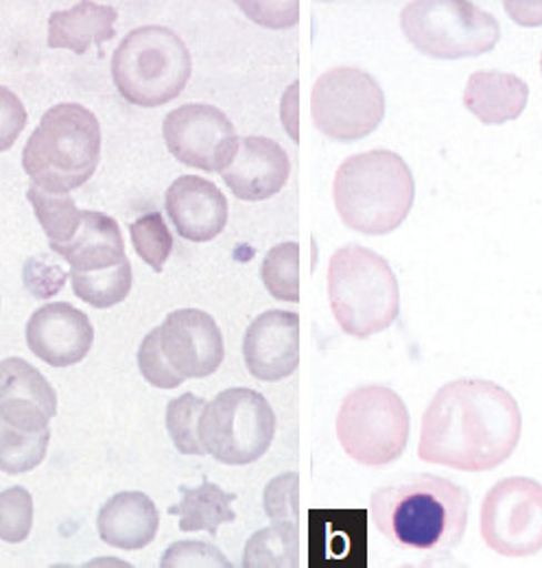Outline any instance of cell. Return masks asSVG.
<instances>
[{
	"mask_svg": "<svg viewBox=\"0 0 542 568\" xmlns=\"http://www.w3.org/2000/svg\"><path fill=\"white\" fill-rule=\"evenodd\" d=\"M27 200L33 206L42 230L47 232L49 245H64L81 227L83 211L77 209L70 195L49 193L31 184L27 191Z\"/></svg>",
	"mask_w": 542,
	"mask_h": 568,
	"instance_id": "cell-26",
	"label": "cell"
},
{
	"mask_svg": "<svg viewBox=\"0 0 542 568\" xmlns=\"http://www.w3.org/2000/svg\"><path fill=\"white\" fill-rule=\"evenodd\" d=\"M333 197L341 221L350 230L383 236L405 223L415 197V182L399 153L377 149L341 162Z\"/></svg>",
	"mask_w": 542,
	"mask_h": 568,
	"instance_id": "cell-3",
	"label": "cell"
},
{
	"mask_svg": "<svg viewBox=\"0 0 542 568\" xmlns=\"http://www.w3.org/2000/svg\"><path fill=\"white\" fill-rule=\"evenodd\" d=\"M162 568L180 567H223L230 568V560L212 545H205L200 540H187V542H175L169 547L160 560Z\"/></svg>",
	"mask_w": 542,
	"mask_h": 568,
	"instance_id": "cell-34",
	"label": "cell"
},
{
	"mask_svg": "<svg viewBox=\"0 0 542 568\" xmlns=\"http://www.w3.org/2000/svg\"><path fill=\"white\" fill-rule=\"evenodd\" d=\"M311 116L315 128L331 141H361L383 123L385 94L370 72L338 67L315 81Z\"/></svg>",
	"mask_w": 542,
	"mask_h": 568,
	"instance_id": "cell-10",
	"label": "cell"
},
{
	"mask_svg": "<svg viewBox=\"0 0 542 568\" xmlns=\"http://www.w3.org/2000/svg\"><path fill=\"white\" fill-rule=\"evenodd\" d=\"M22 398L40 405L51 418L58 414V394L53 385L36 369L29 361L20 356H9L0 361V403Z\"/></svg>",
	"mask_w": 542,
	"mask_h": 568,
	"instance_id": "cell-24",
	"label": "cell"
},
{
	"mask_svg": "<svg viewBox=\"0 0 542 568\" xmlns=\"http://www.w3.org/2000/svg\"><path fill=\"white\" fill-rule=\"evenodd\" d=\"M164 209L175 232L191 243L217 239L228 223V200L217 184L198 175L178 178L167 191Z\"/></svg>",
	"mask_w": 542,
	"mask_h": 568,
	"instance_id": "cell-18",
	"label": "cell"
},
{
	"mask_svg": "<svg viewBox=\"0 0 542 568\" xmlns=\"http://www.w3.org/2000/svg\"><path fill=\"white\" fill-rule=\"evenodd\" d=\"M51 250L67 258L70 272L79 274L112 270L128 261L119 223L110 214L94 211H83L77 234L64 245H51Z\"/></svg>",
	"mask_w": 542,
	"mask_h": 568,
	"instance_id": "cell-19",
	"label": "cell"
},
{
	"mask_svg": "<svg viewBox=\"0 0 542 568\" xmlns=\"http://www.w3.org/2000/svg\"><path fill=\"white\" fill-rule=\"evenodd\" d=\"M193 60L184 40L160 24L138 27L112 58V81L119 94L138 108H160L187 88Z\"/></svg>",
	"mask_w": 542,
	"mask_h": 568,
	"instance_id": "cell-6",
	"label": "cell"
},
{
	"mask_svg": "<svg viewBox=\"0 0 542 568\" xmlns=\"http://www.w3.org/2000/svg\"><path fill=\"white\" fill-rule=\"evenodd\" d=\"M160 516L151 498L142 493H119L101 507L97 516L99 538L114 549L140 551L158 534Z\"/></svg>",
	"mask_w": 542,
	"mask_h": 568,
	"instance_id": "cell-20",
	"label": "cell"
},
{
	"mask_svg": "<svg viewBox=\"0 0 542 568\" xmlns=\"http://www.w3.org/2000/svg\"><path fill=\"white\" fill-rule=\"evenodd\" d=\"M119 13L110 4L77 2L67 11H53L49 18V49H67L83 55L92 44L101 47L114 38Z\"/></svg>",
	"mask_w": 542,
	"mask_h": 568,
	"instance_id": "cell-22",
	"label": "cell"
},
{
	"mask_svg": "<svg viewBox=\"0 0 542 568\" xmlns=\"http://www.w3.org/2000/svg\"><path fill=\"white\" fill-rule=\"evenodd\" d=\"M27 346L31 355L53 367L81 363L92 344L94 328L90 317L68 302H49L27 322Z\"/></svg>",
	"mask_w": 542,
	"mask_h": 568,
	"instance_id": "cell-14",
	"label": "cell"
},
{
	"mask_svg": "<svg viewBox=\"0 0 542 568\" xmlns=\"http://www.w3.org/2000/svg\"><path fill=\"white\" fill-rule=\"evenodd\" d=\"M291 173L287 151L265 136L239 142L234 160L221 171L223 182L243 202H263L278 195Z\"/></svg>",
	"mask_w": 542,
	"mask_h": 568,
	"instance_id": "cell-16",
	"label": "cell"
},
{
	"mask_svg": "<svg viewBox=\"0 0 542 568\" xmlns=\"http://www.w3.org/2000/svg\"><path fill=\"white\" fill-rule=\"evenodd\" d=\"M338 439L350 459L363 466H390L403 457L409 442L405 400L390 387L352 389L338 414Z\"/></svg>",
	"mask_w": 542,
	"mask_h": 568,
	"instance_id": "cell-8",
	"label": "cell"
},
{
	"mask_svg": "<svg viewBox=\"0 0 542 568\" xmlns=\"http://www.w3.org/2000/svg\"><path fill=\"white\" fill-rule=\"evenodd\" d=\"M208 403L195 394H182L167 407V430L182 455H205L200 439V418Z\"/></svg>",
	"mask_w": 542,
	"mask_h": 568,
	"instance_id": "cell-29",
	"label": "cell"
},
{
	"mask_svg": "<svg viewBox=\"0 0 542 568\" xmlns=\"http://www.w3.org/2000/svg\"><path fill=\"white\" fill-rule=\"evenodd\" d=\"M261 278L271 297L280 302H300V245L293 241L271 247L261 267Z\"/></svg>",
	"mask_w": 542,
	"mask_h": 568,
	"instance_id": "cell-28",
	"label": "cell"
},
{
	"mask_svg": "<svg viewBox=\"0 0 542 568\" xmlns=\"http://www.w3.org/2000/svg\"><path fill=\"white\" fill-rule=\"evenodd\" d=\"M51 416L36 403L11 398L0 403V470L22 475L38 468L49 450Z\"/></svg>",
	"mask_w": 542,
	"mask_h": 568,
	"instance_id": "cell-17",
	"label": "cell"
},
{
	"mask_svg": "<svg viewBox=\"0 0 542 568\" xmlns=\"http://www.w3.org/2000/svg\"><path fill=\"white\" fill-rule=\"evenodd\" d=\"M243 358L259 381L289 378L300 365V315L280 308L259 315L245 331Z\"/></svg>",
	"mask_w": 542,
	"mask_h": 568,
	"instance_id": "cell-15",
	"label": "cell"
},
{
	"mask_svg": "<svg viewBox=\"0 0 542 568\" xmlns=\"http://www.w3.org/2000/svg\"><path fill=\"white\" fill-rule=\"evenodd\" d=\"M138 369L144 381L158 389H175L184 381L167 365L160 353V328H153L138 348Z\"/></svg>",
	"mask_w": 542,
	"mask_h": 568,
	"instance_id": "cell-33",
	"label": "cell"
},
{
	"mask_svg": "<svg viewBox=\"0 0 542 568\" xmlns=\"http://www.w3.org/2000/svg\"><path fill=\"white\" fill-rule=\"evenodd\" d=\"M243 567H300V525L273 523L257 531L245 545Z\"/></svg>",
	"mask_w": 542,
	"mask_h": 568,
	"instance_id": "cell-25",
	"label": "cell"
},
{
	"mask_svg": "<svg viewBox=\"0 0 542 568\" xmlns=\"http://www.w3.org/2000/svg\"><path fill=\"white\" fill-rule=\"evenodd\" d=\"M27 128V110L16 92L0 85V153L9 151Z\"/></svg>",
	"mask_w": 542,
	"mask_h": 568,
	"instance_id": "cell-36",
	"label": "cell"
},
{
	"mask_svg": "<svg viewBox=\"0 0 542 568\" xmlns=\"http://www.w3.org/2000/svg\"><path fill=\"white\" fill-rule=\"evenodd\" d=\"M158 328L160 353L182 381L205 378L223 363V335L205 311L178 308Z\"/></svg>",
	"mask_w": 542,
	"mask_h": 568,
	"instance_id": "cell-13",
	"label": "cell"
},
{
	"mask_svg": "<svg viewBox=\"0 0 542 568\" xmlns=\"http://www.w3.org/2000/svg\"><path fill=\"white\" fill-rule=\"evenodd\" d=\"M406 40L433 60H469L501 40L499 20L466 0L409 2L401 13Z\"/></svg>",
	"mask_w": 542,
	"mask_h": 568,
	"instance_id": "cell-7",
	"label": "cell"
},
{
	"mask_svg": "<svg viewBox=\"0 0 542 568\" xmlns=\"http://www.w3.org/2000/svg\"><path fill=\"white\" fill-rule=\"evenodd\" d=\"M273 435L275 414L265 396L254 389H223L203 407V450L225 466L254 464L270 450Z\"/></svg>",
	"mask_w": 542,
	"mask_h": 568,
	"instance_id": "cell-9",
	"label": "cell"
},
{
	"mask_svg": "<svg viewBox=\"0 0 542 568\" xmlns=\"http://www.w3.org/2000/svg\"><path fill=\"white\" fill-rule=\"evenodd\" d=\"M300 479L295 473H284L271 479L263 495V507L271 523L300 525Z\"/></svg>",
	"mask_w": 542,
	"mask_h": 568,
	"instance_id": "cell-32",
	"label": "cell"
},
{
	"mask_svg": "<svg viewBox=\"0 0 542 568\" xmlns=\"http://www.w3.org/2000/svg\"><path fill=\"white\" fill-rule=\"evenodd\" d=\"M530 88L512 72L479 71L464 90V105L483 125L514 121L528 108Z\"/></svg>",
	"mask_w": 542,
	"mask_h": 568,
	"instance_id": "cell-21",
	"label": "cell"
},
{
	"mask_svg": "<svg viewBox=\"0 0 542 568\" xmlns=\"http://www.w3.org/2000/svg\"><path fill=\"white\" fill-rule=\"evenodd\" d=\"M162 136L178 162L205 173H221L241 142L232 121L219 108L203 103H189L167 114Z\"/></svg>",
	"mask_w": 542,
	"mask_h": 568,
	"instance_id": "cell-12",
	"label": "cell"
},
{
	"mask_svg": "<svg viewBox=\"0 0 542 568\" xmlns=\"http://www.w3.org/2000/svg\"><path fill=\"white\" fill-rule=\"evenodd\" d=\"M523 433L516 398L492 381L446 383L429 403L418 457L464 473H485L505 464Z\"/></svg>",
	"mask_w": 542,
	"mask_h": 568,
	"instance_id": "cell-1",
	"label": "cell"
},
{
	"mask_svg": "<svg viewBox=\"0 0 542 568\" xmlns=\"http://www.w3.org/2000/svg\"><path fill=\"white\" fill-rule=\"evenodd\" d=\"M33 529V498L20 488H7L0 493V540L20 545L31 536Z\"/></svg>",
	"mask_w": 542,
	"mask_h": 568,
	"instance_id": "cell-31",
	"label": "cell"
},
{
	"mask_svg": "<svg viewBox=\"0 0 542 568\" xmlns=\"http://www.w3.org/2000/svg\"><path fill=\"white\" fill-rule=\"evenodd\" d=\"M180 503L169 507L171 516L180 518V531H208L212 538L219 527L234 523L232 503L237 495L221 490L217 484L203 479L198 488H180Z\"/></svg>",
	"mask_w": 542,
	"mask_h": 568,
	"instance_id": "cell-23",
	"label": "cell"
},
{
	"mask_svg": "<svg viewBox=\"0 0 542 568\" xmlns=\"http://www.w3.org/2000/svg\"><path fill=\"white\" fill-rule=\"evenodd\" d=\"M479 529L485 547L505 558L542 551V486L530 477H510L488 490Z\"/></svg>",
	"mask_w": 542,
	"mask_h": 568,
	"instance_id": "cell-11",
	"label": "cell"
},
{
	"mask_svg": "<svg viewBox=\"0 0 542 568\" xmlns=\"http://www.w3.org/2000/svg\"><path fill=\"white\" fill-rule=\"evenodd\" d=\"M68 276H70L74 295L94 308H112V306L126 302V297L132 291V283H134L130 261H126L112 270H101V272H90V274L70 272Z\"/></svg>",
	"mask_w": 542,
	"mask_h": 568,
	"instance_id": "cell-27",
	"label": "cell"
},
{
	"mask_svg": "<svg viewBox=\"0 0 542 568\" xmlns=\"http://www.w3.org/2000/svg\"><path fill=\"white\" fill-rule=\"evenodd\" d=\"M541 71H542V55H541Z\"/></svg>",
	"mask_w": 542,
	"mask_h": 568,
	"instance_id": "cell-37",
	"label": "cell"
},
{
	"mask_svg": "<svg viewBox=\"0 0 542 568\" xmlns=\"http://www.w3.org/2000/svg\"><path fill=\"white\" fill-rule=\"evenodd\" d=\"M67 274L58 263L47 261V256H36L24 265V284L36 297H51L62 291Z\"/></svg>",
	"mask_w": 542,
	"mask_h": 568,
	"instance_id": "cell-35",
	"label": "cell"
},
{
	"mask_svg": "<svg viewBox=\"0 0 542 568\" xmlns=\"http://www.w3.org/2000/svg\"><path fill=\"white\" fill-rule=\"evenodd\" d=\"M130 232H132L136 254L155 274H160L173 252V236L164 216L160 213L142 214L130 225Z\"/></svg>",
	"mask_w": 542,
	"mask_h": 568,
	"instance_id": "cell-30",
	"label": "cell"
},
{
	"mask_svg": "<svg viewBox=\"0 0 542 568\" xmlns=\"http://www.w3.org/2000/svg\"><path fill=\"white\" fill-rule=\"evenodd\" d=\"M471 495L451 479L418 475L377 488L370 498L374 527L394 547L444 556L460 547L469 525Z\"/></svg>",
	"mask_w": 542,
	"mask_h": 568,
	"instance_id": "cell-2",
	"label": "cell"
},
{
	"mask_svg": "<svg viewBox=\"0 0 542 568\" xmlns=\"http://www.w3.org/2000/svg\"><path fill=\"white\" fill-rule=\"evenodd\" d=\"M329 300L339 328L357 339L388 331L401 313V288L390 263L363 245H343L333 254Z\"/></svg>",
	"mask_w": 542,
	"mask_h": 568,
	"instance_id": "cell-5",
	"label": "cell"
},
{
	"mask_svg": "<svg viewBox=\"0 0 542 568\" xmlns=\"http://www.w3.org/2000/svg\"><path fill=\"white\" fill-rule=\"evenodd\" d=\"M101 162L99 119L79 103L53 105L22 151L33 186L68 195L81 189Z\"/></svg>",
	"mask_w": 542,
	"mask_h": 568,
	"instance_id": "cell-4",
	"label": "cell"
}]
</instances>
